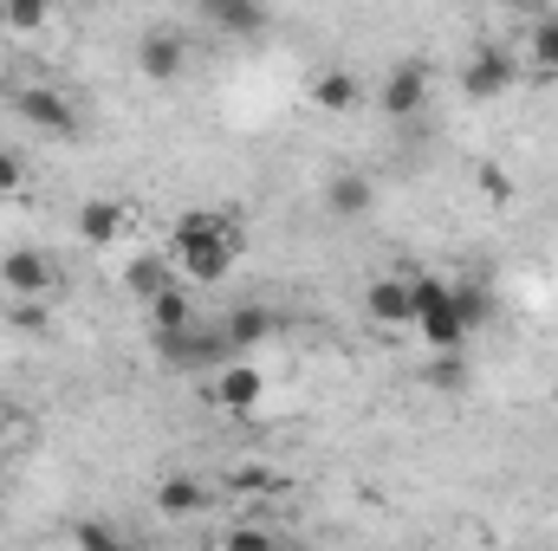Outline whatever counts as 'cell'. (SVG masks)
Listing matches in <instances>:
<instances>
[{
	"label": "cell",
	"mask_w": 558,
	"mask_h": 551,
	"mask_svg": "<svg viewBox=\"0 0 558 551\" xmlns=\"http://www.w3.org/2000/svg\"><path fill=\"white\" fill-rule=\"evenodd\" d=\"M0 448H7V428H0Z\"/></svg>",
	"instance_id": "cell-31"
},
{
	"label": "cell",
	"mask_w": 558,
	"mask_h": 551,
	"mask_svg": "<svg viewBox=\"0 0 558 551\" xmlns=\"http://www.w3.org/2000/svg\"><path fill=\"white\" fill-rule=\"evenodd\" d=\"M410 298H416V331H422V344H428V357L468 351V331H461V318H454L448 279H410Z\"/></svg>",
	"instance_id": "cell-3"
},
{
	"label": "cell",
	"mask_w": 558,
	"mask_h": 551,
	"mask_svg": "<svg viewBox=\"0 0 558 551\" xmlns=\"http://www.w3.org/2000/svg\"><path fill=\"white\" fill-rule=\"evenodd\" d=\"M72 539H78V551H124V532L111 519H78Z\"/></svg>",
	"instance_id": "cell-23"
},
{
	"label": "cell",
	"mask_w": 558,
	"mask_h": 551,
	"mask_svg": "<svg viewBox=\"0 0 558 551\" xmlns=\"http://www.w3.org/2000/svg\"><path fill=\"white\" fill-rule=\"evenodd\" d=\"M124 285H131V298L149 305V298H162L169 285H182V273H175V260H169V254H137V260L124 267Z\"/></svg>",
	"instance_id": "cell-15"
},
{
	"label": "cell",
	"mask_w": 558,
	"mask_h": 551,
	"mask_svg": "<svg viewBox=\"0 0 558 551\" xmlns=\"http://www.w3.org/2000/svg\"><path fill=\"white\" fill-rule=\"evenodd\" d=\"M202 20H208L215 33H228V39L267 33V7H254V0H202Z\"/></svg>",
	"instance_id": "cell-14"
},
{
	"label": "cell",
	"mask_w": 558,
	"mask_h": 551,
	"mask_svg": "<svg viewBox=\"0 0 558 551\" xmlns=\"http://www.w3.org/2000/svg\"><path fill=\"white\" fill-rule=\"evenodd\" d=\"M0 20H7V33H39V26L52 20V7H46V0H7Z\"/></svg>",
	"instance_id": "cell-22"
},
{
	"label": "cell",
	"mask_w": 558,
	"mask_h": 551,
	"mask_svg": "<svg viewBox=\"0 0 558 551\" xmlns=\"http://www.w3.org/2000/svg\"><path fill=\"white\" fill-rule=\"evenodd\" d=\"M182 65H189V46H182V33H175V26H149V33L137 39V72H143V78L175 85V78H182Z\"/></svg>",
	"instance_id": "cell-6"
},
{
	"label": "cell",
	"mask_w": 558,
	"mask_h": 551,
	"mask_svg": "<svg viewBox=\"0 0 558 551\" xmlns=\"http://www.w3.org/2000/svg\"><path fill=\"white\" fill-rule=\"evenodd\" d=\"M0 500H7V480H0Z\"/></svg>",
	"instance_id": "cell-30"
},
{
	"label": "cell",
	"mask_w": 558,
	"mask_h": 551,
	"mask_svg": "<svg viewBox=\"0 0 558 551\" xmlns=\"http://www.w3.org/2000/svg\"><path fill=\"white\" fill-rule=\"evenodd\" d=\"M215 403H221L228 415H254L260 403H267V377H260L254 364H241V357H234V364L215 377Z\"/></svg>",
	"instance_id": "cell-10"
},
{
	"label": "cell",
	"mask_w": 558,
	"mask_h": 551,
	"mask_svg": "<svg viewBox=\"0 0 558 551\" xmlns=\"http://www.w3.org/2000/svg\"><path fill=\"white\" fill-rule=\"evenodd\" d=\"M474 188H481L494 208H507V201H513V175H507L500 162H481V169H474Z\"/></svg>",
	"instance_id": "cell-24"
},
{
	"label": "cell",
	"mask_w": 558,
	"mask_h": 551,
	"mask_svg": "<svg viewBox=\"0 0 558 551\" xmlns=\"http://www.w3.org/2000/svg\"><path fill=\"white\" fill-rule=\"evenodd\" d=\"M13 111H20V124H33V131H46V137H72V131H78L72 105H65L52 85H20V91H13Z\"/></svg>",
	"instance_id": "cell-5"
},
{
	"label": "cell",
	"mask_w": 558,
	"mask_h": 551,
	"mask_svg": "<svg viewBox=\"0 0 558 551\" xmlns=\"http://www.w3.org/2000/svg\"><path fill=\"white\" fill-rule=\"evenodd\" d=\"M0 285L13 298H46L52 292V260L39 247H13V254H0Z\"/></svg>",
	"instance_id": "cell-7"
},
{
	"label": "cell",
	"mask_w": 558,
	"mask_h": 551,
	"mask_svg": "<svg viewBox=\"0 0 558 551\" xmlns=\"http://www.w3.org/2000/svg\"><path fill=\"white\" fill-rule=\"evenodd\" d=\"M20 182H26V156L0 143V195H20Z\"/></svg>",
	"instance_id": "cell-28"
},
{
	"label": "cell",
	"mask_w": 558,
	"mask_h": 551,
	"mask_svg": "<svg viewBox=\"0 0 558 551\" xmlns=\"http://www.w3.org/2000/svg\"><path fill=\"white\" fill-rule=\"evenodd\" d=\"M0 33H7V20H0Z\"/></svg>",
	"instance_id": "cell-32"
},
{
	"label": "cell",
	"mask_w": 558,
	"mask_h": 551,
	"mask_svg": "<svg viewBox=\"0 0 558 551\" xmlns=\"http://www.w3.org/2000/svg\"><path fill=\"white\" fill-rule=\"evenodd\" d=\"M377 105H384V118H416L422 105H428V65H416V59H403V65H397L390 78H384Z\"/></svg>",
	"instance_id": "cell-9"
},
{
	"label": "cell",
	"mask_w": 558,
	"mask_h": 551,
	"mask_svg": "<svg viewBox=\"0 0 558 551\" xmlns=\"http://www.w3.org/2000/svg\"><path fill=\"white\" fill-rule=\"evenodd\" d=\"M371 208H377V182H371V175L344 169V175L325 182V215H331V221H364Z\"/></svg>",
	"instance_id": "cell-11"
},
{
	"label": "cell",
	"mask_w": 558,
	"mask_h": 551,
	"mask_svg": "<svg viewBox=\"0 0 558 551\" xmlns=\"http://www.w3.org/2000/svg\"><path fill=\"white\" fill-rule=\"evenodd\" d=\"M124 228H131V208L111 201V195H92V201L78 208V241H85V247H118Z\"/></svg>",
	"instance_id": "cell-12"
},
{
	"label": "cell",
	"mask_w": 558,
	"mask_h": 551,
	"mask_svg": "<svg viewBox=\"0 0 558 551\" xmlns=\"http://www.w3.org/2000/svg\"><path fill=\"white\" fill-rule=\"evenodd\" d=\"M221 551H279V539L267 532V526H254V519H247V526H234V532L221 539Z\"/></svg>",
	"instance_id": "cell-27"
},
{
	"label": "cell",
	"mask_w": 558,
	"mask_h": 551,
	"mask_svg": "<svg viewBox=\"0 0 558 551\" xmlns=\"http://www.w3.org/2000/svg\"><path fill=\"white\" fill-rule=\"evenodd\" d=\"M279 551H305V546H279Z\"/></svg>",
	"instance_id": "cell-29"
},
{
	"label": "cell",
	"mask_w": 558,
	"mask_h": 551,
	"mask_svg": "<svg viewBox=\"0 0 558 551\" xmlns=\"http://www.w3.org/2000/svg\"><path fill=\"white\" fill-rule=\"evenodd\" d=\"M241 247H247L241 228H234L228 215H215V208L182 215L175 234H169V260H175V273L189 279V285H221V279L234 273Z\"/></svg>",
	"instance_id": "cell-1"
},
{
	"label": "cell",
	"mask_w": 558,
	"mask_h": 551,
	"mask_svg": "<svg viewBox=\"0 0 558 551\" xmlns=\"http://www.w3.org/2000/svg\"><path fill=\"white\" fill-rule=\"evenodd\" d=\"M195 325V298L182 292V285H169L162 298H149V331L156 338H169V331H189Z\"/></svg>",
	"instance_id": "cell-19"
},
{
	"label": "cell",
	"mask_w": 558,
	"mask_h": 551,
	"mask_svg": "<svg viewBox=\"0 0 558 551\" xmlns=\"http://www.w3.org/2000/svg\"><path fill=\"white\" fill-rule=\"evenodd\" d=\"M526 59H533L539 72H558V7L533 13V26H526Z\"/></svg>",
	"instance_id": "cell-20"
},
{
	"label": "cell",
	"mask_w": 558,
	"mask_h": 551,
	"mask_svg": "<svg viewBox=\"0 0 558 551\" xmlns=\"http://www.w3.org/2000/svg\"><path fill=\"white\" fill-rule=\"evenodd\" d=\"M364 311H371V325H384V331H403V325H416L410 279H371V292H364Z\"/></svg>",
	"instance_id": "cell-13"
},
{
	"label": "cell",
	"mask_w": 558,
	"mask_h": 551,
	"mask_svg": "<svg viewBox=\"0 0 558 551\" xmlns=\"http://www.w3.org/2000/svg\"><path fill=\"white\" fill-rule=\"evenodd\" d=\"M156 357H162V370H175V377H202V370H228L234 364V351H228V338H221V325H189V331H169V338H156Z\"/></svg>",
	"instance_id": "cell-2"
},
{
	"label": "cell",
	"mask_w": 558,
	"mask_h": 551,
	"mask_svg": "<svg viewBox=\"0 0 558 551\" xmlns=\"http://www.w3.org/2000/svg\"><path fill=\"white\" fill-rule=\"evenodd\" d=\"M312 105L344 118V111H357V105H364V85H357L351 72H318V78H312Z\"/></svg>",
	"instance_id": "cell-18"
},
{
	"label": "cell",
	"mask_w": 558,
	"mask_h": 551,
	"mask_svg": "<svg viewBox=\"0 0 558 551\" xmlns=\"http://www.w3.org/2000/svg\"><path fill=\"white\" fill-rule=\"evenodd\" d=\"M448 292H454V318H461L468 338L494 325V285H487V279H454Z\"/></svg>",
	"instance_id": "cell-16"
},
{
	"label": "cell",
	"mask_w": 558,
	"mask_h": 551,
	"mask_svg": "<svg viewBox=\"0 0 558 551\" xmlns=\"http://www.w3.org/2000/svg\"><path fill=\"white\" fill-rule=\"evenodd\" d=\"M428 383H435V390H461V383H468V357H461V351L428 357Z\"/></svg>",
	"instance_id": "cell-26"
},
{
	"label": "cell",
	"mask_w": 558,
	"mask_h": 551,
	"mask_svg": "<svg viewBox=\"0 0 558 551\" xmlns=\"http://www.w3.org/2000/svg\"><path fill=\"white\" fill-rule=\"evenodd\" d=\"M228 493H279V474L260 461H241V467H228Z\"/></svg>",
	"instance_id": "cell-21"
},
{
	"label": "cell",
	"mask_w": 558,
	"mask_h": 551,
	"mask_svg": "<svg viewBox=\"0 0 558 551\" xmlns=\"http://www.w3.org/2000/svg\"><path fill=\"white\" fill-rule=\"evenodd\" d=\"M513 78H520V52L481 39V46L468 52V65H461V98H468V105H494V98L513 91Z\"/></svg>",
	"instance_id": "cell-4"
},
{
	"label": "cell",
	"mask_w": 558,
	"mask_h": 551,
	"mask_svg": "<svg viewBox=\"0 0 558 551\" xmlns=\"http://www.w3.org/2000/svg\"><path fill=\"white\" fill-rule=\"evenodd\" d=\"M274 331H279V311H274V305H254V298H247V305H234V311L221 318V338H228V351H234V357L260 351Z\"/></svg>",
	"instance_id": "cell-8"
},
{
	"label": "cell",
	"mask_w": 558,
	"mask_h": 551,
	"mask_svg": "<svg viewBox=\"0 0 558 551\" xmlns=\"http://www.w3.org/2000/svg\"><path fill=\"white\" fill-rule=\"evenodd\" d=\"M7 325H13V331H46V325H52V305H46V298H13V305H7Z\"/></svg>",
	"instance_id": "cell-25"
},
{
	"label": "cell",
	"mask_w": 558,
	"mask_h": 551,
	"mask_svg": "<svg viewBox=\"0 0 558 551\" xmlns=\"http://www.w3.org/2000/svg\"><path fill=\"white\" fill-rule=\"evenodd\" d=\"M202 506H208V487H202L195 474H169V480L156 487V513H162V519H195Z\"/></svg>",
	"instance_id": "cell-17"
}]
</instances>
